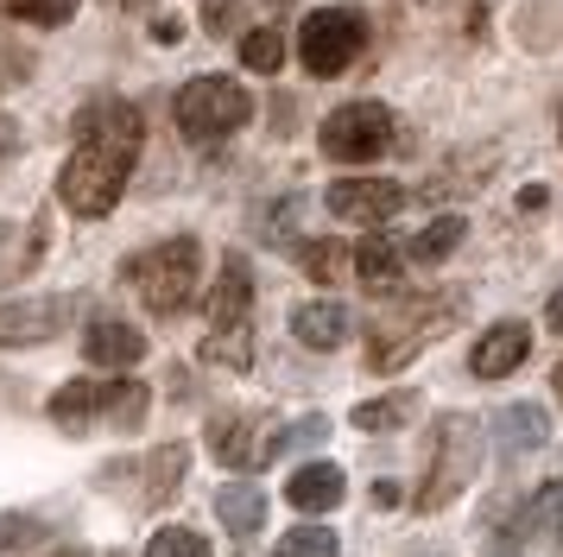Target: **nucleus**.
Masks as SVG:
<instances>
[{
	"mask_svg": "<svg viewBox=\"0 0 563 557\" xmlns=\"http://www.w3.org/2000/svg\"><path fill=\"white\" fill-rule=\"evenodd\" d=\"M26 538H38L32 520H0V551H7V545H26Z\"/></svg>",
	"mask_w": 563,
	"mask_h": 557,
	"instance_id": "c756f323",
	"label": "nucleus"
},
{
	"mask_svg": "<svg viewBox=\"0 0 563 557\" xmlns=\"http://www.w3.org/2000/svg\"><path fill=\"white\" fill-rule=\"evenodd\" d=\"M70 324V298H32L0 310V342H52Z\"/></svg>",
	"mask_w": 563,
	"mask_h": 557,
	"instance_id": "9b49d317",
	"label": "nucleus"
},
{
	"mask_svg": "<svg viewBox=\"0 0 563 557\" xmlns=\"http://www.w3.org/2000/svg\"><path fill=\"white\" fill-rule=\"evenodd\" d=\"M323 437H330V425H323V418H305V425H291V430H279V437H273V444H266V462H279V456H291V450H305V444H323Z\"/></svg>",
	"mask_w": 563,
	"mask_h": 557,
	"instance_id": "a878e982",
	"label": "nucleus"
},
{
	"mask_svg": "<svg viewBox=\"0 0 563 557\" xmlns=\"http://www.w3.org/2000/svg\"><path fill=\"white\" fill-rule=\"evenodd\" d=\"M462 234H468V222H462V216H443V222H431L411 241V260H443V253L462 248Z\"/></svg>",
	"mask_w": 563,
	"mask_h": 557,
	"instance_id": "412c9836",
	"label": "nucleus"
},
{
	"mask_svg": "<svg viewBox=\"0 0 563 557\" xmlns=\"http://www.w3.org/2000/svg\"><path fill=\"white\" fill-rule=\"evenodd\" d=\"M247 310H254V273H247V260L234 253V260H222V278H216V292H209L203 361H222V368H247V361H254V324H247Z\"/></svg>",
	"mask_w": 563,
	"mask_h": 557,
	"instance_id": "7ed1b4c3",
	"label": "nucleus"
},
{
	"mask_svg": "<svg viewBox=\"0 0 563 557\" xmlns=\"http://www.w3.org/2000/svg\"><path fill=\"white\" fill-rule=\"evenodd\" d=\"M279 557H335V532L323 526H298L279 538Z\"/></svg>",
	"mask_w": 563,
	"mask_h": 557,
	"instance_id": "393cba45",
	"label": "nucleus"
},
{
	"mask_svg": "<svg viewBox=\"0 0 563 557\" xmlns=\"http://www.w3.org/2000/svg\"><path fill=\"white\" fill-rule=\"evenodd\" d=\"M386 146H393V114H386L380 101H349V108H335L330 121H323V152H330L335 165H367Z\"/></svg>",
	"mask_w": 563,
	"mask_h": 557,
	"instance_id": "6e6552de",
	"label": "nucleus"
},
{
	"mask_svg": "<svg viewBox=\"0 0 563 557\" xmlns=\"http://www.w3.org/2000/svg\"><path fill=\"white\" fill-rule=\"evenodd\" d=\"M558 538H563V520H558Z\"/></svg>",
	"mask_w": 563,
	"mask_h": 557,
	"instance_id": "f704fd0d",
	"label": "nucleus"
},
{
	"mask_svg": "<svg viewBox=\"0 0 563 557\" xmlns=\"http://www.w3.org/2000/svg\"><path fill=\"white\" fill-rule=\"evenodd\" d=\"M216 513H222V526L229 532H260V520H266V501H260V488H247V481H234V488H222L216 494Z\"/></svg>",
	"mask_w": 563,
	"mask_h": 557,
	"instance_id": "f3484780",
	"label": "nucleus"
},
{
	"mask_svg": "<svg viewBox=\"0 0 563 557\" xmlns=\"http://www.w3.org/2000/svg\"><path fill=\"white\" fill-rule=\"evenodd\" d=\"M544 437H551V418H544L538 405H507V412H500V444H507V450H538Z\"/></svg>",
	"mask_w": 563,
	"mask_h": 557,
	"instance_id": "a211bd4d",
	"label": "nucleus"
},
{
	"mask_svg": "<svg viewBox=\"0 0 563 557\" xmlns=\"http://www.w3.org/2000/svg\"><path fill=\"white\" fill-rule=\"evenodd\" d=\"M468 481H475V418L450 412L437 425V462H431V476H424V488H418V506L456 501Z\"/></svg>",
	"mask_w": 563,
	"mask_h": 557,
	"instance_id": "1a4fd4ad",
	"label": "nucleus"
},
{
	"mask_svg": "<svg viewBox=\"0 0 563 557\" xmlns=\"http://www.w3.org/2000/svg\"><path fill=\"white\" fill-rule=\"evenodd\" d=\"M323 203H330L342 222H393L406 209V190L393 177H342V184H330Z\"/></svg>",
	"mask_w": 563,
	"mask_h": 557,
	"instance_id": "9d476101",
	"label": "nucleus"
},
{
	"mask_svg": "<svg viewBox=\"0 0 563 557\" xmlns=\"http://www.w3.org/2000/svg\"><path fill=\"white\" fill-rule=\"evenodd\" d=\"M399 266H406V253L393 248V241H361L355 248V273L367 278V285H393Z\"/></svg>",
	"mask_w": 563,
	"mask_h": 557,
	"instance_id": "aec40b11",
	"label": "nucleus"
},
{
	"mask_svg": "<svg viewBox=\"0 0 563 557\" xmlns=\"http://www.w3.org/2000/svg\"><path fill=\"white\" fill-rule=\"evenodd\" d=\"M355 266V253L342 248V241H305V273L323 278V285H335V278Z\"/></svg>",
	"mask_w": 563,
	"mask_h": 557,
	"instance_id": "4be33fe9",
	"label": "nucleus"
},
{
	"mask_svg": "<svg viewBox=\"0 0 563 557\" xmlns=\"http://www.w3.org/2000/svg\"><path fill=\"white\" fill-rule=\"evenodd\" d=\"M367 51V13L361 7H317L298 32V57L310 76H342Z\"/></svg>",
	"mask_w": 563,
	"mask_h": 557,
	"instance_id": "423d86ee",
	"label": "nucleus"
},
{
	"mask_svg": "<svg viewBox=\"0 0 563 557\" xmlns=\"http://www.w3.org/2000/svg\"><path fill=\"white\" fill-rule=\"evenodd\" d=\"M203 25H209V32H234V25H241V0H209Z\"/></svg>",
	"mask_w": 563,
	"mask_h": 557,
	"instance_id": "c85d7f7f",
	"label": "nucleus"
},
{
	"mask_svg": "<svg viewBox=\"0 0 563 557\" xmlns=\"http://www.w3.org/2000/svg\"><path fill=\"white\" fill-rule=\"evenodd\" d=\"M291 336H298L305 349H342V342H349V310L330 304V298L298 304V310H291Z\"/></svg>",
	"mask_w": 563,
	"mask_h": 557,
	"instance_id": "4468645a",
	"label": "nucleus"
},
{
	"mask_svg": "<svg viewBox=\"0 0 563 557\" xmlns=\"http://www.w3.org/2000/svg\"><path fill=\"white\" fill-rule=\"evenodd\" d=\"M153 32H158V45H178V39H184V20H178V13H158Z\"/></svg>",
	"mask_w": 563,
	"mask_h": 557,
	"instance_id": "7c9ffc66",
	"label": "nucleus"
},
{
	"mask_svg": "<svg viewBox=\"0 0 563 557\" xmlns=\"http://www.w3.org/2000/svg\"><path fill=\"white\" fill-rule=\"evenodd\" d=\"M57 557H82V551H57Z\"/></svg>",
	"mask_w": 563,
	"mask_h": 557,
	"instance_id": "72a5a7b5",
	"label": "nucleus"
},
{
	"mask_svg": "<svg viewBox=\"0 0 563 557\" xmlns=\"http://www.w3.org/2000/svg\"><path fill=\"white\" fill-rule=\"evenodd\" d=\"M209 450L222 456L229 469H260L254 418H241V412H216V418H209Z\"/></svg>",
	"mask_w": 563,
	"mask_h": 557,
	"instance_id": "2eb2a0df",
	"label": "nucleus"
},
{
	"mask_svg": "<svg viewBox=\"0 0 563 557\" xmlns=\"http://www.w3.org/2000/svg\"><path fill=\"white\" fill-rule=\"evenodd\" d=\"M146 557H209V545L197 538V532H184V526H165V532L153 538V545H146Z\"/></svg>",
	"mask_w": 563,
	"mask_h": 557,
	"instance_id": "bb28decb",
	"label": "nucleus"
},
{
	"mask_svg": "<svg viewBox=\"0 0 563 557\" xmlns=\"http://www.w3.org/2000/svg\"><path fill=\"white\" fill-rule=\"evenodd\" d=\"M558 393H563V361H558Z\"/></svg>",
	"mask_w": 563,
	"mask_h": 557,
	"instance_id": "473e14b6",
	"label": "nucleus"
},
{
	"mask_svg": "<svg viewBox=\"0 0 563 557\" xmlns=\"http://www.w3.org/2000/svg\"><path fill=\"white\" fill-rule=\"evenodd\" d=\"M241 64L260 76H273L285 64V32H273V25H247L241 32Z\"/></svg>",
	"mask_w": 563,
	"mask_h": 557,
	"instance_id": "6ab92c4d",
	"label": "nucleus"
},
{
	"mask_svg": "<svg viewBox=\"0 0 563 557\" xmlns=\"http://www.w3.org/2000/svg\"><path fill=\"white\" fill-rule=\"evenodd\" d=\"M411 405H418L411 393H386V400H367V405H361L355 425H361V430H393V425H406V418H411Z\"/></svg>",
	"mask_w": 563,
	"mask_h": 557,
	"instance_id": "5701e85b",
	"label": "nucleus"
},
{
	"mask_svg": "<svg viewBox=\"0 0 563 557\" xmlns=\"http://www.w3.org/2000/svg\"><path fill=\"white\" fill-rule=\"evenodd\" d=\"M551 329H558V336H563V292H558V298H551Z\"/></svg>",
	"mask_w": 563,
	"mask_h": 557,
	"instance_id": "2f4dec72",
	"label": "nucleus"
},
{
	"mask_svg": "<svg viewBox=\"0 0 563 557\" xmlns=\"http://www.w3.org/2000/svg\"><path fill=\"white\" fill-rule=\"evenodd\" d=\"M291 506H305V513H330L335 501H342V469L335 462H310V469H298L291 476Z\"/></svg>",
	"mask_w": 563,
	"mask_h": 557,
	"instance_id": "dca6fc26",
	"label": "nucleus"
},
{
	"mask_svg": "<svg viewBox=\"0 0 563 557\" xmlns=\"http://www.w3.org/2000/svg\"><path fill=\"white\" fill-rule=\"evenodd\" d=\"M172 114H178V133H184V140L209 146V140H229L234 127H247V114H254V96H247L234 76H197V83H184V89H178Z\"/></svg>",
	"mask_w": 563,
	"mask_h": 557,
	"instance_id": "39448f33",
	"label": "nucleus"
},
{
	"mask_svg": "<svg viewBox=\"0 0 563 557\" xmlns=\"http://www.w3.org/2000/svg\"><path fill=\"white\" fill-rule=\"evenodd\" d=\"M82 349H89L96 368H133V361L146 354V336L133 324H121V317H102V324H89V342H82Z\"/></svg>",
	"mask_w": 563,
	"mask_h": 557,
	"instance_id": "ddd939ff",
	"label": "nucleus"
},
{
	"mask_svg": "<svg viewBox=\"0 0 563 557\" xmlns=\"http://www.w3.org/2000/svg\"><path fill=\"white\" fill-rule=\"evenodd\" d=\"M456 317H462V292H437V298H411L399 310H380L374 329H367V368H380V374L406 368L411 354L431 336H443Z\"/></svg>",
	"mask_w": 563,
	"mask_h": 557,
	"instance_id": "f03ea898",
	"label": "nucleus"
},
{
	"mask_svg": "<svg viewBox=\"0 0 563 557\" xmlns=\"http://www.w3.org/2000/svg\"><path fill=\"white\" fill-rule=\"evenodd\" d=\"M0 7H7L13 20H26V25H45V32L77 13V0H0Z\"/></svg>",
	"mask_w": 563,
	"mask_h": 557,
	"instance_id": "b1692460",
	"label": "nucleus"
},
{
	"mask_svg": "<svg viewBox=\"0 0 563 557\" xmlns=\"http://www.w3.org/2000/svg\"><path fill=\"white\" fill-rule=\"evenodd\" d=\"M178 476H184V450H178V444H165V450L153 456V476H146V488H153V501H165V494L178 488Z\"/></svg>",
	"mask_w": 563,
	"mask_h": 557,
	"instance_id": "cd10ccee",
	"label": "nucleus"
},
{
	"mask_svg": "<svg viewBox=\"0 0 563 557\" xmlns=\"http://www.w3.org/2000/svg\"><path fill=\"white\" fill-rule=\"evenodd\" d=\"M526 354H532V329H526V324H494L482 342H475V374L500 380V374H512Z\"/></svg>",
	"mask_w": 563,
	"mask_h": 557,
	"instance_id": "f8f14e48",
	"label": "nucleus"
},
{
	"mask_svg": "<svg viewBox=\"0 0 563 557\" xmlns=\"http://www.w3.org/2000/svg\"><path fill=\"white\" fill-rule=\"evenodd\" d=\"M197 273H203V253H197V241H190V234H178V241H158L153 253L128 260V285L140 292V304H146V310H158V317H178L184 304L197 298Z\"/></svg>",
	"mask_w": 563,
	"mask_h": 557,
	"instance_id": "20e7f679",
	"label": "nucleus"
},
{
	"mask_svg": "<svg viewBox=\"0 0 563 557\" xmlns=\"http://www.w3.org/2000/svg\"><path fill=\"white\" fill-rule=\"evenodd\" d=\"M140 140H146V121H140V108L121 96L96 101V108H82L77 121V152H70V165L57 177V197L70 216H108L121 190H128L133 165H140Z\"/></svg>",
	"mask_w": 563,
	"mask_h": 557,
	"instance_id": "f257e3e1",
	"label": "nucleus"
},
{
	"mask_svg": "<svg viewBox=\"0 0 563 557\" xmlns=\"http://www.w3.org/2000/svg\"><path fill=\"white\" fill-rule=\"evenodd\" d=\"M273 7H285V0H273Z\"/></svg>",
	"mask_w": 563,
	"mask_h": 557,
	"instance_id": "c9c22d12",
	"label": "nucleus"
},
{
	"mask_svg": "<svg viewBox=\"0 0 563 557\" xmlns=\"http://www.w3.org/2000/svg\"><path fill=\"white\" fill-rule=\"evenodd\" d=\"M146 405H153V393H146L140 380H70V386L52 400V418L70 425V430H82L89 412H108L121 430H133L140 418H146Z\"/></svg>",
	"mask_w": 563,
	"mask_h": 557,
	"instance_id": "0eeeda50",
	"label": "nucleus"
}]
</instances>
